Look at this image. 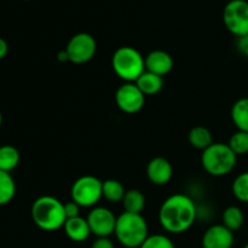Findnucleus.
<instances>
[{
    "label": "nucleus",
    "mask_w": 248,
    "mask_h": 248,
    "mask_svg": "<svg viewBox=\"0 0 248 248\" xmlns=\"http://www.w3.org/2000/svg\"><path fill=\"white\" fill-rule=\"evenodd\" d=\"M198 210L191 198L184 194H174L164 201L159 210L160 225L170 234L188 232L196 220Z\"/></svg>",
    "instance_id": "f257e3e1"
},
{
    "label": "nucleus",
    "mask_w": 248,
    "mask_h": 248,
    "mask_svg": "<svg viewBox=\"0 0 248 248\" xmlns=\"http://www.w3.org/2000/svg\"><path fill=\"white\" fill-rule=\"evenodd\" d=\"M31 215L34 224L44 232L61 229L67 220L64 203L50 195L39 196L31 205Z\"/></svg>",
    "instance_id": "f03ea898"
},
{
    "label": "nucleus",
    "mask_w": 248,
    "mask_h": 248,
    "mask_svg": "<svg viewBox=\"0 0 248 248\" xmlns=\"http://www.w3.org/2000/svg\"><path fill=\"white\" fill-rule=\"evenodd\" d=\"M115 237L126 248H140L149 236L147 220L142 215L124 212L116 219Z\"/></svg>",
    "instance_id": "7ed1b4c3"
},
{
    "label": "nucleus",
    "mask_w": 248,
    "mask_h": 248,
    "mask_svg": "<svg viewBox=\"0 0 248 248\" xmlns=\"http://www.w3.org/2000/svg\"><path fill=\"white\" fill-rule=\"evenodd\" d=\"M237 155L228 143H213L201 155V165L210 176L223 177L235 169Z\"/></svg>",
    "instance_id": "20e7f679"
},
{
    "label": "nucleus",
    "mask_w": 248,
    "mask_h": 248,
    "mask_svg": "<svg viewBox=\"0 0 248 248\" xmlns=\"http://www.w3.org/2000/svg\"><path fill=\"white\" fill-rule=\"evenodd\" d=\"M114 73L125 82H136L145 72L144 57L132 46H121L111 57Z\"/></svg>",
    "instance_id": "39448f33"
},
{
    "label": "nucleus",
    "mask_w": 248,
    "mask_h": 248,
    "mask_svg": "<svg viewBox=\"0 0 248 248\" xmlns=\"http://www.w3.org/2000/svg\"><path fill=\"white\" fill-rule=\"evenodd\" d=\"M103 182L97 177L86 174L81 176L73 183L70 189V196L74 202L80 207H94L98 201L103 198L102 193Z\"/></svg>",
    "instance_id": "423d86ee"
},
{
    "label": "nucleus",
    "mask_w": 248,
    "mask_h": 248,
    "mask_svg": "<svg viewBox=\"0 0 248 248\" xmlns=\"http://www.w3.org/2000/svg\"><path fill=\"white\" fill-rule=\"evenodd\" d=\"M223 22L225 28L237 38L248 35L247 0H230L223 10Z\"/></svg>",
    "instance_id": "0eeeda50"
},
{
    "label": "nucleus",
    "mask_w": 248,
    "mask_h": 248,
    "mask_svg": "<svg viewBox=\"0 0 248 248\" xmlns=\"http://www.w3.org/2000/svg\"><path fill=\"white\" fill-rule=\"evenodd\" d=\"M67 51L69 62L74 64H84L94 57L97 51L96 39L89 33H78L69 39L67 44Z\"/></svg>",
    "instance_id": "6e6552de"
},
{
    "label": "nucleus",
    "mask_w": 248,
    "mask_h": 248,
    "mask_svg": "<svg viewBox=\"0 0 248 248\" xmlns=\"http://www.w3.org/2000/svg\"><path fill=\"white\" fill-rule=\"evenodd\" d=\"M115 103L124 113L136 114L144 107L145 96L135 82H124L115 92Z\"/></svg>",
    "instance_id": "1a4fd4ad"
},
{
    "label": "nucleus",
    "mask_w": 248,
    "mask_h": 248,
    "mask_svg": "<svg viewBox=\"0 0 248 248\" xmlns=\"http://www.w3.org/2000/svg\"><path fill=\"white\" fill-rule=\"evenodd\" d=\"M87 223L91 234L97 237H109L115 232L116 219L113 212L106 207H93L87 216Z\"/></svg>",
    "instance_id": "9d476101"
},
{
    "label": "nucleus",
    "mask_w": 248,
    "mask_h": 248,
    "mask_svg": "<svg viewBox=\"0 0 248 248\" xmlns=\"http://www.w3.org/2000/svg\"><path fill=\"white\" fill-rule=\"evenodd\" d=\"M234 242V232L223 224L212 225L202 236V248H232Z\"/></svg>",
    "instance_id": "9b49d317"
},
{
    "label": "nucleus",
    "mask_w": 248,
    "mask_h": 248,
    "mask_svg": "<svg viewBox=\"0 0 248 248\" xmlns=\"http://www.w3.org/2000/svg\"><path fill=\"white\" fill-rule=\"evenodd\" d=\"M147 176L154 186H166L173 176L171 162L162 156L154 157L147 166Z\"/></svg>",
    "instance_id": "f8f14e48"
},
{
    "label": "nucleus",
    "mask_w": 248,
    "mask_h": 248,
    "mask_svg": "<svg viewBox=\"0 0 248 248\" xmlns=\"http://www.w3.org/2000/svg\"><path fill=\"white\" fill-rule=\"evenodd\" d=\"M145 70L165 77L173 69V58L164 50H153L144 57Z\"/></svg>",
    "instance_id": "ddd939ff"
},
{
    "label": "nucleus",
    "mask_w": 248,
    "mask_h": 248,
    "mask_svg": "<svg viewBox=\"0 0 248 248\" xmlns=\"http://www.w3.org/2000/svg\"><path fill=\"white\" fill-rule=\"evenodd\" d=\"M65 235L68 239H70L74 242H84L86 241L91 234V229L89 227L87 219L82 218L81 216L75 218H69L65 220L63 225Z\"/></svg>",
    "instance_id": "4468645a"
},
{
    "label": "nucleus",
    "mask_w": 248,
    "mask_h": 248,
    "mask_svg": "<svg viewBox=\"0 0 248 248\" xmlns=\"http://www.w3.org/2000/svg\"><path fill=\"white\" fill-rule=\"evenodd\" d=\"M138 89L143 92L144 96H154L157 94L164 87V79L160 75L145 70L135 82Z\"/></svg>",
    "instance_id": "2eb2a0df"
},
{
    "label": "nucleus",
    "mask_w": 248,
    "mask_h": 248,
    "mask_svg": "<svg viewBox=\"0 0 248 248\" xmlns=\"http://www.w3.org/2000/svg\"><path fill=\"white\" fill-rule=\"evenodd\" d=\"M188 140L191 147L202 152L215 143L211 131L203 126H195L191 128L188 133Z\"/></svg>",
    "instance_id": "dca6fc26"
},
{
    "label": "nucleus",
    "mask_w": 248,
    "mask_h": 248,
    "mask_svg": "<svg viewBox=\"0 0 248 248\" xmlns=\"http://www.w3.org/2000/svg\"><path fill=\"white\" fill-rule=\"evenodd\" d=\"M123 206L125 212L135 213V215H142V211L145 207V198L143 193L137 189H130L126 190L125 196L123 199Z\"/></svg>",
    "instance_id": "f3484780"
},
{
    "label": "nucleus",
    "mask_w": 248,
    "mask_h": 248,
    "mask_svg": "<svg viewBox=\"0 0 248 248\" xmlns=\"http://www.w3.org/2000/svg\"><path fill=\"white\" fill-rule=\"evenodd\" d=\"M21 154L18 149L11 144H4L0 147V170L11 172L18 166Z\"/></svg>",
    "instance_id": "a211bd4d"
},
{
    "label": "nucleus",
    "mask_w": 248,
    "mask_h": 248,
    "mask_svg": "<svg viewBox=\"0 0 248 248\" xmlns=\"http://www.w3.org/2000/svg\"><path fill=\"white\" fill-rule=\"evenodd\" d=\"M232 120L237 130L248 132V97L235 102L232 107Z\"/></svg>",
    "instance_id": "6ab92c4d"
},
{
    "label": "nucleus",
    "mask_w": 248,
    "mask_h": 248,
    "mask_svg": "<svg viewBox=\"0 0 248 248\" xmlns=\"http://www.w3.org/2000/svg\"><path fill=\"white\" fill-rule=\"evenodd\" d=\"M16 195V183L10 172L0 170V206L11 202Z\"/></svg>",
    "instance_id": "aec40b11"
},
{
    "label": "nucleus",
    "mask_w": 248,
    "mask_h": 248,
    "mask_svg": "<svg viewBox=\"0 0 248 248\" xmlns=\"http://www.w3.org/2000/svg\"><path fill=\"white\" fill-rule=\"evenodd\" d=\"M222 224L225 228L230 230V232H235L242 228L245 223V216L244 212L237 206H229L224 210L222 216Z\"/></svg>",
    "instance_id": "412c9836"
},
{
    "label": "nucleus",
    "mask_w": 248,
    "mask_h": 248,
    "mask_svg": "<svg viewBox=\"0 0 248 248\" xmlns=\"http://www.w3.org/2000/svg\"><path fill=\"white\" fill-rule=\"evenodd\" d=\"M102 193H103V199L111 203H116L123 201L126 190L121 182L116 181V179H107L103 182Z\"/></svg>",
    "instance_id": "4be33fe9"
},
{
    "label": "nucleus",
    "mask_w": 248,
    "mask_h": 248,
    "mask_svg": "<svg viewBox=\"0 0 248 248\" xmlns=\"http://www.w3.org/2000/svg\"><path fill=\"white\" fill-rule=\"evenodd\" d=\"M228 145L232 148V150L237 156L239 155H246L248 153V132L237 130L230 137Z\"/></svg>",
    "instance_id": "5701e85b"
},
{
    "label": "nucleus",
    "mask_w": 248,
    "mask_h": 248,
    "mask_svg": "<svg viewBox=\"0 0 248 248\" xmlns=\"http://www.w3.org/2000/svg\"><path fill=\"white\" fill-rule=\"evenodd\" d=\"M232 194L241 202L248 203V172L239 174L232 186Z\"/></svg>",
    "instance_id": "b1692460"
},
{
    "label": "nucleus",
    "mask_w": 248,
    "mask_h": 248,
    "mask_svg": "<svg viewBox=\"0 0 248 248\" xmlns=\"http://www.w3.org/2000/svg\"><path fill=\"white\" fill-rule=\"evenodd\" d=\"M140 248H176L173 241L164 234L149 235Z\"/></svg>",
    "instance_id": "393cba45"
},
{
    "label": "nucleus",
    "mask_w": 248,
    "mask_h": 248,
    "mask_svg": "<svg viewBox=\"0 0 248 248\" xmlns=\"http://www.w3.org/2000/svg\"><path fill=\"white\" fill-rule=\"evenodd\" d=\"M80 210H81V207H80L77 202H74L73 200L68 201V202L64 203V212H65V217H67V219H69V218L79 217Z\"/></svg>",
    "instance_id": "a878e982"
},
{
    "label": "nucleus",
    "mask_w": 248,
    "mask_h": 248,
    "mask_svg": "<svg viewBox=\"0 0 248 248\" xmlns=\"http://www.w3.org/2000/svg\"><path fill=\"white\" fill-rule=\"evenodd\" d=\"M91 248H115V246L109 237H97Z\"/></svg>",
    "instance_id": "bb28decb"
},
{
    "label": "nucleus",
    "mask_w": 248,
    "mask_h": 248,
    "mask_svg": "<svg viewBox=\"0 0 248 248\" xmlns=\"http://www.w3.org/2000/svg\"><path fill=\"white\" fill-rule=\"evenodd\" d=\"M237 50L242 53L244 56L248 57V35L237 38Z\"/></svg>",
    "instance_id": "cd10ccee"
},
{
    "label": "nucleus",
    "mask_w": 248,
    "mask_h": 248,
    "mask_svg": "<svg viewBox=\"0 0 248 248\" xmlns=\"http://www.w3.org/2000/svg\"><path fill=\"white\" fill-rule=\"evenodd\" d=\"M7 52H9V44L6 43L4 38L0 36V61L6 57Z\"/></svg>",
    "instance_id": "c85d7f7f"
},
{
    "label": "nucleus",
    "mask_w": 248,
    "mask_h": 248,
    "mask_svg": "<svg viewBox=\"0 0 248 248\" xmlns=\"http://www.w3.org/2000/svg\"><path fill=\"white\" fill-rule=\"evenodd\" d=\"M57 60L60 61V62H67V61H69V58H68V55H67V51H65V48H64V50H62V51H60V52H58Z\"/></svg>",
    "instance_id": "c756f323"
},
{
    "label": "nucleus",
    "mask_w": 248,
    "mask_h": 248,
    "mask_svg": "<svg viewBox=\"0 0 248 248\" xmlns=\"http://www.w3.org/2000/svg\"><path fill=\"white\" fill-rule=\"evenodd\" d=\"M2 125V114H1V110H0V127H1Z\"/></svg>",
    "instance_id": "7c9ffc66"
},
{
    "label": "nucleus",
    "mask_w": 248,
    "mask_h": 248,
    "mask_svg": "<svg viewBox=\"0 0 248 248\" xmlns=\"http://www.w3.org/2000/svg\"><path fill=\"white\" fill-rule=\"evenodd\" d=\"M244 248H248V244L245 245V247H244Z\"/></svg>",
    "instance_id": "2f4dec72"
}]
</instances>
